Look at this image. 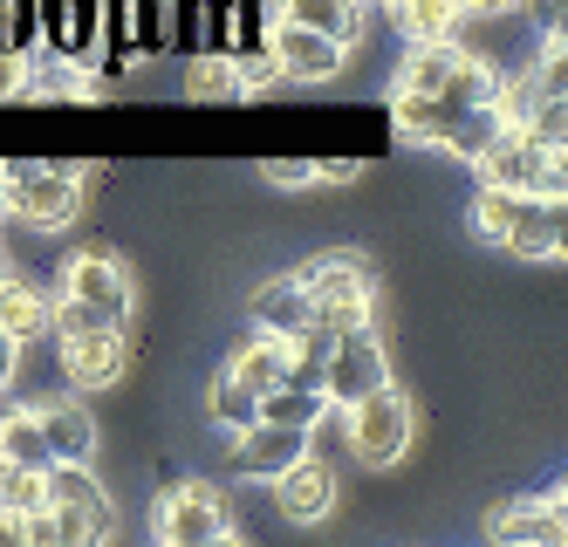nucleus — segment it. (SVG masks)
<instances>
[{"mask_svg":"<svg viewBox=\"0 0 568 547\" xmlns=\"http://www.w3.org/2000/svg\"><path fill=\"white\" fill-rule=\"evenodd\" d=\"M302 287H308L315 315L329 322V328L371 322V261H363V254H315L302 267Z\"/></svg>","mask_w":568,"mask_h":547,"instance_id":"nucleus-4","label":"nucleus"},{"mask_svg":"<svg viewBox=\"0 0 568 547\" xmlns=\"http://www.w3.org/2000/svg\"><path fill=\"white\" fill-rule=\"evenodd\" d=\"M0 328L14 335V343H28V335H42L49 328V302L34 287H21V281H8L0 274Z\"/></svg>","mask_w":568,"mask_h":547,"instance_id":"nucleus-25","label":"nucleus"},{"mask_svg":"<svg viewBox=\"0 0 568 547\" xmlns=\"http://www.w3.org/2000/svg\"><path fill=\"white\" fill-rule=\"evenodd\" d=\"M473 164H479L486 185L535 192V199H568V164H561V151L541 144L527 123H500V131L473 151Z\"/></svg>","mask_w":568,"mask_h":547,"instance_id":"nucleus-1","label":"nucleus"},{"mask_svg":"<svg viewBox=\"0 0 568 547\" xmlns=\"http://www.w3.org/2000/svg\"><path fill=\"white\" fill-rule=\"evenodd\" d=\"M0 458H8V466H21V473H49V466H55L42 425H34V411H8V417H0Z\"/></svg>","mask_w":568,"mask_h":547,"instance_id":"nucleus-21","label":"nucleus"},{"mask_svg":"<svg viewBox=\"0 0 568 547\" xmlns=\"http://www.w3.org/2000/svg\"><path fill=\"white\" fill-rule=\"evenodd\" d=\"M343 432H349V452L363 466H397L404 445H412V404H404L390 384L343 404Z\"/></svg>","mask_w":568,"mask_h":547,"instance_id":"nucleus-6","label":"nucleus"},{"mask_svg":"<svg viewBox=\"0 0 568 547\" xmlns=\"http://www.w3.org/2000/svg\"><path fill=\"white\" fill-rule=\"evenodd\" d=\"M274 507L288 514V520H302V527H315V520H329V507H336V473L315 458V445L295 458V466H281L274 479Z\"/></svg>","mask_w":568,"mask_h":547,"instance_id":"nucleus-9","label":"nucleus"},{"mask_svg":"<svg viewBox=\"0 0 568 547\" xmlns=\"http://www.w3.org/2000/svg\"><path fill=\"white\" fill-rule=\"evenodd\" d=\"M384 384H390V356H384V343H377V328H371V322L336 328L329 356H322V397L343 411V404L371 397V391H384Z\"/></svg>","mask_w":568,"mask_h":547,"instance_id":"nucleus-3","label":"nucleus"},{"mask_svg":"<svg viewBox=\"0 0 568 547\" xmlns=\"http://www.w3.org/2000/svg\"><path fill=\"white\" fill-rule=\"evenodd\" d=\"M520 199H527V192H507V185H479V233H486V240H500V233H507V220L520 213Z\"/></svg>","mask_w":568,"mask_h":547,"instance_id":"nucleus-26","label":"nucleus"},{"mask_svg":"<svg viewBox=\"0 0 568 547\" xmlns=\"http://www.w3.org/2000/svg\"><path fill=\"white\" fill-rule=\"evenodd\" d=\"M459 8H466V14H514L520 0H459Z\"/></svg>","mask_w":568,"mask_h":547,"instance_id":"nucleus-31","label":"nucleus"},{"mask_svg":"<svg viewBox=\"0 0 568 547\" xmlns=\"http://www.w3.org/2000/svg\"><path fill=\"white\" fill-rule=\"evenodd\" d=\"M315 445V432H295V425H267V417H254L247 432H233V445H226V466L240 473V479H274L281 466H295V458Z\"/></svg>","mask_w":568,"mask_h":547,"instance_id":"nucleus-8","label":"nucleus"},{"mask_svg":"<svg viewBox=\"0 0 568 547\" xmlns=\"http://www.w3.org/2000/svg\"><path fill=\"white\" fill-rule=\"evenodd\" d=\"M561 220H568V199H535V192H527L520 213L500 233V246L520 254V261H555L561 254Z\"/></svg>","mask_w":568,"mask_h":547,"instance_id":"nucleus-12","label":"nucleus"},{"mask_svg":"<svg viewBox=\"0 0 568 547\" xmlns=\"http://www.w3.org/2000/svg\"><path fill=\"white\" fill-rule=\"evenodd\" d=\"M185 97H192V103H240V97H247V90H240L233 55H192V69H185Z\"/></svg>","mask_w":568,"mask_h":547,"instance_id":"nucleus-24","label":"nucleus"},{"mask_svg":"<svg viewBox=\"0 0 568 547\" xmlns=\"http://www.w3.org/2000/svg\"><path fill=\"white\" fill-rule=\"evenodd\" d=\"M267 185H315V158H267Z\"/></svg>","mask_w":568,"mask_h":547,"instance_id":"nucleus-28","label":"nucleus"},{"mask_svg":"<svg viewBox=\"0 0 568 547\" xmlns=\"http://www.w3.org/2000/svg\"><path fill=\"white\" fill-rule=\"evenodd\" d=\"M14 369H21V343H14V335H8V328H0V391H8V384H14Z\"/></svg>","mask_w":568,"mask_h":547,"instance_id":"nucleus-29","label":"nucleus"},{"mask_svg":"<svg viewBox=\"0 0 568 547\" xmlns=\"http://www.w3.org/2000/svg\"><path fill=\"white\" fill-rule=\"evenodd\" d=\"M55 343H62V369L83 391H103V384L124 376V328H116V322H103V328H69V335H55Z\"/></svg>","mask_w":568,"mask_h":547,"instance_id":"nucleus-11","label":"nucleus"},{"mask_svg":"<svg viewBox=\"0 0 568 547\" xmlns=\"http://www.w3.org/2000/svg\"><path fill=\"white\" fill-rule=\"evenodd\" d=\"M308 315H315V302H308L302 274H281V281H267V287L254 294V322H261V328H274V335H295Z\"/></svg>","mask_w":568,"mask_h":547,"instance_id":"nucleus-17","label":"nucleus"},{"mask_svg":"<svg viewBox=\"0 0 568 547\" xmlns=\"http://www.w3.org/2000/svg\"><path fill=\"white\" fill-rule=\"evenodd\" d=\"M568 534L561 520V493H541V499H520V507H500L486 520V540H535V547H555Z\"/></svg>","mask_w":568,"mask_h":547,"instance_id":"nucleus-15","label":"nucleus"},{"mask_svg":"<svg viewBox=\"0 0 568 547\" xmlns=\"http://www.w3.org/2000/svg\"><path fill=\"white\" fill-rule=\"evenodd\" d=\"M151 8H158V0H151Z\"/></svg>","mask_w":568,"mask_h":547,"instance_id":"nucleus-34","label":"nucleus"},{"mask_svg":"<svg viewBox=\"0 0 568 547\" xmlns=\"http://www.w3.org/2000/svg\"><path fill=\"white\" fill-rule=\"evenodd\" d=\"M206 417H213L220 432H247L254 417H261V391L240 384V376L226 369V376H213V391H206Z\"/></svg>","mask_w":568,"mask_h":547,"instance_id":"nucleus-22","label":"nucleus"},{"mask_svg":"<svg viewBox=\"0 0 568 547\" xmlns=\"http://www.w3.org/2000/svg\"><path fill=\"white\" fill-rule=\"evenodd\" d=\"M0 274H8V254H0Z\"/></svg>","mask_w":568,"mask_h":547,"instance_id":"nucleus-33","label":"nucleus"},{"mask_svg":"<svg viewBox=\"0 0 568 547\" xmlns=\"http://www.w3.org/2000/svg\"><path fill=\"white\" fill-rule=\"evenodd\" d=\"M151 534L172 540V547H220V540H233V520H226L220 486H206V479L172 486L165 499H158V514H151Z\"/></svg>","mask_w":568,"mask_h":547,"instance_id":"nucleus-5","label":"nucleus"},{"mask_svg":"<svg viewBox=\"0 0 568 547\" xmlns=\"http://www.w3.org/2000/svg\"><path fill=\"white\" fill-rule=\"evenodd\" d=\"M274 14H288L302 28H322V34H336V41H356L363 0H274Z\"/></svg>","mask_w":568,"mask_h":547,"instance_id":"nucleus-20","label":"nucleus"},{"mask_svg":"<svg viewBox=\"0 0 568 547\" xmlns=\"http://www.w3.org/2000/svg\"><path fill=\"white\" fill-rule=\"evenodd\" d=\"M267 49H274V62H281V75H288V82H336L343 62H349V41L322 34V28H302L288 14H274Z\"/></svg>","mask_w":568,"mask_h":547,"instance_id":"nucleus-7","label":"nucleus"},{"mask_svg":"<svg viewBox=\"0 0 568 547\" xmlns=\"http://www.w3.org/2000/svg\"><path fill=\"white\" fill-rule=\"evenodd\" d=\"M0 179H8V213L28 220L34 233H62L83 213V172H75V164L21 158V164H0Z\"/></svg>","mask_w":568,"mask_h":547,"instance_id":"nucleus-2","label":"nucleus"},{"mask_svg":"<svg viewBox=\"0 0 568 547\" xmlns=\"http://www.w3.org/2000/svg\"><path fill=\"white\" fill-rule=\"evenodd\" d=\"M466 49L459 41H412V55H404V69H397V90H412V97H432L445 75H453V62H459Z\"/></svg>","mask_w":568,"mask_h":547,"instance_id":"nucleus-19","label":"nucleus"},{"mask_svg":"<svg viewBox=\"0 0 568 547\" xmlns=\"http://www.w3.org/2000/svg\"><path fill=\"white\" fill-rule=\"evenodd\" d=\"M288 356H295V335H274V328H254L247 343L233 350V363H226V369L240 376V384H254V391H274L281 376H288Z\"/></svg>","mask_w":568,"mask_h":547,"instance_id":"nucleus-16","label":"nucleus"},{"mask_svg":"<svg viewBox=\"0 0 568 547\" xmlns=\"http://www.w3.org/2000/svg\"><path fill=\"white\" fill-rule=\"evenodd\" d=\"M21 90H34V62H28V49L0 41V97H21Z\"/></svg>","mask_w":568,"mask_h":547,"instance_id":"nucleus-27","label":"nucleus"},{"mask_svg":"<svg viewBox=\"0 0 568 547\" xmlns=\"http://www.w3.org/2000/svg\"><path fill=\"white\" fill-rule=\"evenodd\" d=\"M42 486H49V499H62V507L83 514L97 540H110V534H116V507H110V493L97 486V473H90V466H75V458H55V466L42 473Z\"/></svg>","mask_w":568,"mask_h":547,"instance_id":"nucleus-13","label":"nucleus"},{"mask_svg":"<svg viewBox=\"0 0 568 547\" xmlns=\"http://www.w3.org/2000/svg\"><path fill=\"white\" fill-rule=\"evenodd\" d=\"M62 294L103 308L110 322L131 315V274H124V261H116V254H69L62 261Z\"/></svg>","mask_w":568,"mask_h":547,"instance_id":"nucleus-10","label":"nucleus"},{"mask_svg":"<svg viewBox=\"0 0 568 547\" xmlns=\"http://www.w3.org/2000/svg\"><path fill=\"white\" fill-rule=\"evenodd\" d=\"M390 14H397L404 41H453L466 21L459 0H390Z\"/></svg>","mask_w":568,"mask_h":547,"instance_id":"nucleus-18","label":"nucleus"},{"mask_svg":"<svg viewBox=\"0 0 568 547\" xmlns=\"http://www.w3.org/2000/svg\"><path fill=\"white\" fill-rule=\"evenodd\" d=\"M34 425H42V438H49V458H75V466H90V452H97V417L75 404V397L34 404Z\"/></svg>","mask_w":568,"mask_h":547,"instance_id":"nucleus-14","label":"nucleus"},{"mask_svg":"<svg viewBox=\"0 0 568 547\" xmlns=\"http://www.w3.org/2000/svg\"><path fill=\"white\" fill-rule=\"evenodd\" d=\"M322 411H329V397L308 391V384H274V391H261V417H267V425L315 432V417H322Z\"/></svg>","mask_w":568,"mask_h":547,"instance_id":"nucleus-23","label":"nucleus"},{"mask_svg":"<svg viewBox=\"0 0 568 547\" xmlns=\"http://www.w3.org/2000/svg\"><path fill=\"white\" fill-rule=\"evenodd\" d=\"M315 179H336L343 185V179H356V164L349 158H315Z\"/></svg>","mask_w":568,"mask_h":547,"instance_id":"nucleus-30","label":"nucleus"},{"mask_svg":"<svg viewBox=\"0 0 568 547\" xmlns=\"http://www.w3.org/2000/svg\"><path fill=\"white\" fill-rule=\"evenodd\" d=\"M0 220H8V179H0Z\"/></svg>","mask_w":568,"mask_h":547,"instance_id":"nucleus-32","label":"nucleus"}]
</instances>
